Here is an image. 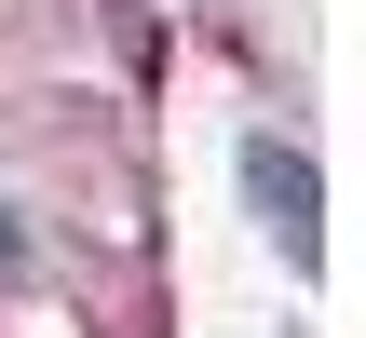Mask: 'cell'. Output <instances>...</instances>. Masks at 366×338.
Instances as JSON below:
<instances>
[{
  "label": "cell",
  "instance_id": "1",
  "mask_svg": "<svg viewBox=\"0 0 366 338\" xmlns=\"http://www.w3.org/2000/svg\"><path fill=\"white\" fill-rule=\"evenodd\" d=\"M244 190H258V217L285 230V257H312V203H326V190H312V163H299L285 135H258V149H244Z\"/></svg>",
  "mask_w": 366,
  "mask_h": 338
},
{
  "label": "cell",
  "instance_id": "2",
  "mask_svg": "<svg viewBox=\"0 0 366 338\" xmlns=\"http://www.w3.org/2000/svg\"><path fill=\"white\" fill-rule=\"evenodd\" d=\"M0 271H14V217H0Z\"/></svg>",
  "mask_w": 366,
  "mask_h": 338
}]
</instances>
